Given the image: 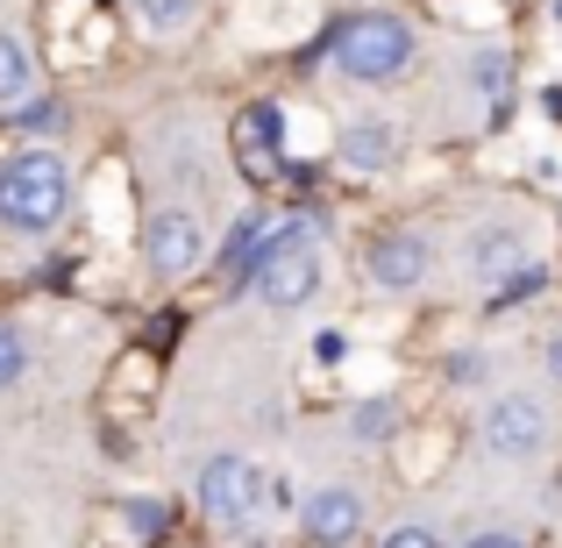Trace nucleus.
<instances>
[{
  "label": "nucleus",
  "instance_id": "a211bd4d",
  "mask_svg": "<svg viewBox=\"0 0 562 548\" xmlns=\"http://www.w3.org/2000/svg\"><path fill=\"white\" fill-rule=\"evenodd\" d=\"M470 86H477V93H492V100H506L513 57H506V51H477V57H470Z\"/></svg>",
  "mask_w": 562,
  "mask_h": 548
},
{
  "label": "nucleus",
  "instance_id": "f257e3e1",
  "mask_svg": "<svg viewBox=\"0 0 562 548\" xmlns=\"http://www.w3.org/2000/svg\"><path fill=\"white\" fill-rule=\"evenodd\" d=\"M71 206V165L50 143H22L0 157V228L8 235H50Z\"/></svg>",
  "mask_w": 562,
  "mask_h": 548
},
{
  "label": "nucleus",
  "instance_id": "f8f14e48",
  "mask_svg": "<svg viewBox=\"0 0 562 548\" xmlns=\"http://www.w3.org/2000/svg\"><path fill=\"white\" fill-rule=\"evenodd\" d=\"M520 264H527V243L513 228H477V235H470V271H477V278L520 271Z\"/></svg>",
  "mask_w": 562,
  "mask_h": 548
},
{
  "label": "nucleus",
  "instance_id": "412c9836",
  "mask_svg": "<svg viewBox=\"0 0 562 548\" xmlns=\"http://www.w3.org/2000/svg\"><path fill=\"white\" fill-rule=\"evenodd\" d=\"M378 548H441V535H435V527H420V521H406V527H392Z\"/></svg>",
  "mask_w": 562,
  "mask_h": 548
},
{
  "label": "nucleus",
  "instance_id": "2eb2a0df",
  "mask_svg": "<svg viewBox=\"0 0 562 548\" xmlns=\"http://www.w3.org/2000/svg\"><path fill=\"white\" fill-rule=\"evenodd\" d=\"M136 8V22L150 29V36H179V29L200 14V0H128Z\"/></svg>",
  "mask_w": 562,
  "mask_h": 548
},
{
  "label": "nucleus",
  "instance_id": "f3484780",
  "mask_svg": "<svg viewBox=\"0 0 562 548\" xmlns=\"http://www.w3.org/2000/svg\"><path fill=\"white\" fill-rule=\"evenodd\" d=\"M549 286V264H535L527 257L520 271H506V286H492V314H506V306H520V300H535V292Z\"/></svg>",
  "mask_w": 562,
  "mask_h": 548
},
{
  "label": "nucleus",
  "instance_id": "7ed1b4c3",
  "mask_svg": "<svg viewBox=\"0 0 562 548\" xmlns=\"http://www.w3.org/2000/svg\"><path fill=\"white\" fill-rule=\"evenodd\" d=\"M321 278H328V257H321V221L314 214H285L271 235V249L257 257V271H249V292H257L271 314H292V306H306L321 292Z\"/></svg>",
  "mask_w": 562,
  "mask_h": 548
},
{
  "label": "nucleus",
  "instance_id": "20e7f679",
  "mask_svg": "<svg viewBox=\"0 0 562 548\" xmlns=\"http://www.w3.org/2000/svg\"><path fill=\"white\" fill-rule=\"evenodd\" d=\"M200 257H206V228L192 206H157L143 221V264H150V278H186V271H200Z\"/></svg>",
  "mask_w": 562,
  "mask_h": 548
},
{
  "label": "nucleus",
  "instance_id": "f03ea898",
  "mask_svg": "<svg viewBox=\"0 0 562 548\" xmlns=\"http://www.w3.org/2000/svg\"><path fill=\"white\" fill-rule=\"evenodd\" d=\"M413 22L406 14H384V8H363V14H342V22L328 29V57L342 79L357 86H392L413 71Z\"/></svg>",
  "mask_w": 562,
  "mask_h": 548
},
{
  "label": "nucleus",
  "instance_id": "5701e85b",
  "mask_svg": "<svg viewBox=\"0 0 562 548\" xmlns=\"http://www.w3.org/2000/svg\"><path fill=\"white\" fill-rule=\"evenodd\" d=\"M463 548H527L520 535H498V527H484V535H470Z\"/></svg>",
  "mask_w": 562,
  "mask_h": 548
},
{
  "label": "nucleus",
  "instance_id": "dca6fc26",
  "mask_svg": "<svg viewBox=\"0 0 562 548\" xmlns=\"http://www.w3.org/2000/svg\"><path fill=\"white\" fill-rule=\"evenodd\" d=\"M122 527L136 541H165L171 535V506L165 499H122Z\"/></svg>",
  "mask_w": 562,
  "mask_h": 548
},
{
  "label": "nucleus",
  "instance_id": "0eeeda50",
  "mask_svg": "<svg viewBox=\"0 0 562 548\" xmlns=\"http://www.w3.org/2000/svg\"><path fill=\"white\" fill-rule=\"evenodd\" d=\"M228 143H235V165H243L249 179H271L278 157H285V108H271V100L243 108L235 128H228Z\"/></svg>",
  "mask_w": 562,
  "mask_h": 548
},
{
  "label": "nucleus",
  "instance_id": "9b49d317",
  "mask_svg": "<svg viewBox=\"0 0 562 548\" xmlns=\"http://www.w3.org/2000/svg\"><path fill=\"white\" fill-rule=\"evenodd\" d=\"M398 150H406V143H398L392 122H349L342 128V165L349 171H392Z\"/></svg>",
  "mask_w": 562,
  "mask_h": 548
},
{
  "label": "nucleus",
  "instance_id": "4be33fe9",
  "mask_svg": "<svg viewBox=\"0 0 562 548\" xmlns=\"http://www.w3.org/2000/svg\"><path fill=\"white\" fill-rule=\"evenodd\" d=\"M342 357H349V335L342 328H321L314 335V364H342Z\"/></svg>",
  "mask_w": 562,
  "mask_h": 548
},
{
  "label": "nucleus",
  "instance_id": "9d476101",
  "mask_svg": "<svg viewBox=\"0 0 562 548\" xmlns=\"http://www.w3.org/2000/svg\"><path fill=\"white\" fill-rule=\"evenodd\" d=\"M271 235H278V214H243L228 228V243H221V257H214L221 300H243V292H249V271H257V257L271 249Z\"/></svg>",
  "mask_w": 562,
  "mask_h": 548
},
{
  "label": "nucleus",
  "instance_id": "4468645a",
  "mask_svg": "<svg viewBox=\"0 0 562 548\" xmlns=\"http://www.w3.org/2000/svg\"><path fill=\"white\" fill-rule=\"evenodd\" d=\"M29 79H36L29 43L14 36V29H0V108H8V100H29Z\"/></svg>",
  "mask_w": 562,
  "mask_h": 548
},
{
  "label": "nucleus",
  "instance_id": "b1692460",
  "mask_svg": "<svg viewBox=\"0 0 562 548\" xmlns=\"http://www.w3.org/2000/svg\"><path fill=\"white\" fill-rule=\"evenodd\" d=\"M541 364H549V378H555V384H562V328H555V335H549V349H541Z\"/></svg>",
  "mask_w": 562,
  "mask_h": 548
},
{
  "label": "nucleus",
  "instance_id": "423d86ee",
  "mask_svg": "<svg viewBox=\"0 0 562 548\" xmlns=\"http://www.w3.org/2000/svg\"><path fill=\"white\" fill-rule=\"evenodd\" d=\"M484 441H492V456H541V441H549V406H541L535 392H498L492 406H484Z\"/></svg>",
  "mask_w": 562,
  "mask_h": 548
},
{
  "label": "nucleus",
  "instance_id": "6e6552de",
  "mask_svg": "<svg viewBox=\"0 0 562 548\" xmlns=\"http://www.w3.org/2000/svg\"><path fill=\"white\" fill-rule=\"evenodd\" d=\"M363 271H371L378 292H413L427 278V243L413 228H384V235H371V249H363Z\"/></svg>",
  "mask_w": 562,
  "mask_h": 548
},
{
  "label": "nucleus",
  "instance_id": "6ab92c4d",
  "mask_svg": "<svg viewBox=\"0 0 562 548\" xmlns=\"http://www.w3.org/2000/svg\"><path fill=\"white\" fill-rule=\"evenodd\" d=\"M349 427H357L363 441H384V435H398V406L392 399H363V406L349 413Z\"/></svg>",
  "mask_w": 562,
  "mask_h": 548
},
{
  "label": "nucleus",
  "instance_id": "ddd939ff",
  "mask_svg": "<svg viewBox=\"0 0 562 548\" xmlns=\"http://www.w3.org/2000/svg\"><path fill=\"white\" fill-rule=\"evenodd\" d=\"M8 122L22 128L29 143H57V136H65V122H71V114H65V100H57V93H36V100H22V108H14Z\"/></svg>",
  "mask_w": 562,
  "mask_h": 548
},
{
  "label": "nucleus",
  "instance_id": "39448f33",
  "mask_svg": "<svg viewBox=\"0 0 562 548\" xmlns=\"http://www.w3.org/2000/svg\"><path fill=\"white\" fill-rule=\"evenodd\" d=\"M192 492H200V513H206L214 527H235V521H249V506H263V499H257L263 478L243 463V456H206Z\"/></svg>",
  "mask_w": 562,
  "mask_h": 548
},
{
  "label": "nucleus",
  "instance_id": "1a4fd4ad",
  "mask_svg": "<svg viewBox=\"0 0 562 548\" xmlns=\"http://www.w3.org/2000/svg\"><path fill=\"white\" fill-rule=\"evenodd\" d=\"M300 521H306V541L314 548H349L363 535V499L349 484H321V492H306Z\"/></svg>",
  "mask_w": 562,
  "mask_h": 548
},
{
  "label": "nucleus",
  "instance_id": "aec40b11",
  "mask_svg": "<svg viewBox=\"0 0 562 548\" xmlns=\"http://www.w3.org/2000/svg\"><path fill=\"white\" fill-rule=\"evenodd\" d=\"M22 378H29V343H22V328L0 321V392H14Z\"/></svg>",
  "mask_w": 562,
  "mask_h": 548
}]
</instances>
